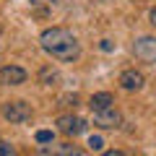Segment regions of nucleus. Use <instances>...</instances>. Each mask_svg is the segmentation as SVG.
Listing matches in <instances>:
<instances>
[{"label":"nucleus","instance_id":"1","mask_svg":"<svg viewBox=\"0 0 156 156\" xmlns=\"http://www.w3.org/2000/svg\"><path fill=\"white\" fill-rule=\"evenodd\" d=\"M39 44H42V50L50 57H55V60H60V62H73L81 55V42H78L76 34L68 31L65 26L44 29L42 37H39Z\"/></svg>","mask_w":156,"mask_h":156},{"label":"nucleus","instance_id":"2","mask_svg":"<svg viewBox=\"0 0 156 156\" xmlns=\"http://www.w3.org/2000/svg\"><path fill=\"white\" fill-rule=\"evenodd\" d=\"M3 117H5L8 122H26V120H31V107L21 99L5 101L3 104Z\"/></svg>","mask_w":156,"mask_h":156},{"label":"nucleus","instance_id":"3","mask_svg":"<svg viewBox=\"0 0 156 156\" xmlns=\"http://www.w3.org/2000/svg\"><path fill=\"white\" fill-rule=\"evenodd\" d=\"M57 130H60L62 135H81L86 133V120L83 117H78V115H60L57 117Z\"/></svg>","mask_w":156,"mask_h":156},{"label":"nucleus","instance_id":"4","mask_svg":"<svg viewBox=\"0 0 156 156\" xmlns=\"http://www.w3.org/2000/svg\"><path fill=\"white\" fill-rule=\"evenodd\" d=\"M94 125H96V128H101V130L120 128V125H122V115H120V109H115V107L99 109V112H94Z\"/></svg>","mask_w":156,"mask_h":156},{"label":"nucleus","instance_id":"5","mask_svg":"<svg viewBox=\"0 0 156 156\" xmlns=\"http://www.w3.org/2000/svg\"><path fill=\"white\" fill-rule=\"evenodd\" d=\"M39 156H86V154L73 143H55L52 140V143L39 146Z\"/></svg>","mask_w":156,"mask_h":156},{"label":"nucleus","instance_id":"6","mask_svg":"<svg viewBox=\"0 0 156 156\" xmlns=\"http://www.w3.org/2000/svg\"><path fill=\"white\" fill-rule=\"evenodd\" d=\"M29 73L18 65H3L0 68V86H21L26 83Z\"/></svg>","mask_w":156,"mask_h":156},{"label":"nucleus","instance_id":"7","mask_svg":"<svg viewBox=\"0 0 156 156\" xmlns=\"http://www.w3.org/2000/svg\"><path fill=\"white\" fill-rule=\"evenodd\" d=\"M133 52H135L138 60L154 62V60H156V39H154V37H140L138 42L133 44Z\"/></svg>","mask_w":156,"mask_h":156},{"label":"nucleus","instance_id":"8","mask_svg":"<svg viewBox=\"0 0 156 156\" xmlns=\"http://www.w3.org/2000/svg\"><path fill=\"white\" fill-rule=\"evenodd\" d=\"M120 86H122L125 91H140L146 86V78H143V73H140V70L130 68V70L120 73Z\"/></svg>","mask_w":156,"mask_h":156},{"label":"nucleus","instance_id":"9","mask_svg":"<svg viewBox=\"0 0 156 156\" xmlns=\"http://www.w3.org/2000/svg\"><path fill=\"white\" fill-rule=\"evenodd\" d=\"M89 107L91 112H99V109H107V107H115V96L109 94V91H99V94H94L89 99Z\"/></svg>","mask_w":156,"mask_h":156},{"label":"nucleus","instance_id":"10","mask_svg":"<svg viewBox=\"0 0 156 156\" xmlns=\"http://www.w3.org/2000/svg\"><path fill=\"white\" fill-rule=\"evenodd\" d=\"M39 81H42L44 86H55L57 81H60V73H57L55 68L47 65V68H42V70H39Z\"/></svg>","mask_w":156,"mask_h":156},{"label":"nucleus","instance_id":"11","mask_svg":"<svg viewBox=\"0 0 156 156\" xmlns=\"http://www.w3.org/2000/svg\"><path fill=\"white\" fill-rule=\"evenodd\" d=\"M52 140H55V133H52V130H39V133H37V143L39 146L52 143Z\"/></svg>","mask_w":156,"mask_h":156},{"label":"nucleus","instance_id":"12","mask_svg":"<svg viewBox=\"0 0 156 156\" xmlns=\"http://www.w3.org/2000/svg\"><path fill=\"white\" fill-rule=\"evenodd\" d=\"M89 148L91 151H101L104 148V138H101V135H91L89 138Z\"/></svg>","mask_w":156,"mask_h":156},{"label":"nucleus","instance_id":"13","mask_svg":"<svg viewBox=\"0 0 156 156\" xmlns=\"http://www.w3.org/2000/svg\"><path fill=\"white\" fill-rule=\"evenodd\" d=\"M0 156H16L13 154V146L5 143V140H0Z\"/></svg>","mask_w":156,"mask_h":156},{"label":"nucleus","instance_id":"14","mask_svg":"<svg viewBox=\"0 0 156 156\" xmlns=\"http://www.w3.org/2000/svg\"><path fill=\"white\" fill-rule=\"evenodd\" d=\"M99 50H101V52H112V50H115V44H112L109 39H101V44H99Z\"/></svg>","mask_w":156,"mask_h":156},{"label":"nucleus","instance_id":"15","mask_svg":"<svg viewBox=\"0 0 156 156\" xmlns=\"http://www.w3.org/2000/svg\"><path fill=\"white\" fill-rule=\"evenodd\" d=\"M148 21H151V26L156 29V8H151V11H148Z\"/></svg>","mask_w":156,"mask_h":156},{"label":"nucleus","instance_id":"16","mask_svg":"<svg viewBox=\"0 0 156 156\" xmlns=\"http://www.w3.org/2000/svg\"><path fill=\"white\" fill-rule=\"evenodd\" d=\"M101 156H128V154H122V151H107V154H101Z\"/></svg>","mask_w":156,"mask_h":156}]
</instances>
